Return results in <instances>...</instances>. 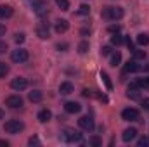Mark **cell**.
Here are the masks:
<instances>
[{
	"label": "cell",
	"instance_id": "obj_1",
	"mask_svg": "<svg viewBox=\"0 0 149 147\" xmlns=\"http://www.w3.org/2000/svg\"><path fill=\"white\" fill-rule=\"evenodd\" d=\"M101 16H102V19H108V21L121 19L123 17V9L121 7H104L101 10Z\"/></svg>",
	"mask_w": 149,
	"mask_h": 147
},
{
	"label": "cell",
	"instance_id": "obj_2",
	"mask_svg": "<svg viewBox=\"0 0 149 147\" xmlns=\"http://www.w3.org/2000/svg\"><path fill=\"white\" fill-rule=\"evenodd\" d=\"M3 130H5L7 133L16 135V133H19V132L24 130V123L19 121V119H9V121H5V125H3Z\"/></svg>",
	"mask_w": 149,
	"mask_h": 147
},
{
	"label": "cell",
	"instance_id": "obj_3",
	"mask_svg": "<svg viewBox=\"0 0 149 147\" xmlns=\"http://www.w3.org/2000/svg\"><path fill=\"white\" fill-rule=\"evenodd\" d=\"M28 50H24V49H16V50H12V54H10V59L14 61V62H17V64H21V62H26L28 61Z\"/></svg>",
	"mask_w": 149,
	"mask_h": 147
},
{
	"label": "cell",
	"instance_id": "obj_4",
	"mask_svg": "<svg viewBox=\"0 0 149 147\" xmlns=\"http://www.w3.org/2000/svg\"><path fill=\"white\" fill-rule=\"evenodd\" d=\"M78 125H80V128H81V130H87V132H92V130H94V126H95V123H94L92 116H81V118L78 119Z\"/></svg>",
	"mask_w": 149,
	"mask_h": 147
},
{
	"label": "cell",
	"instance_id": "obj_5",
	"mask_svg": "<svg viewBox=\"0 0 149 147\" xmlns=\"http://www.w3.org/2000/svg\"><path fill=\"white\" fill-rule=\"evenodd\" d=\"M61 137H63V140H66V142H81V133H78V132H74V130H64Z\"/></svg>",
	"mask_w": 149,
	"mask_h": 147
},
{
	"label": "cell",
	"instance_id": "obj_6",
	"mask_svg": "<svg viewBox=\"0 0 149 147\" xmlns=\"http://www.w3.org/2000/svg\"><path fill=\"white\" fill-rule=\"evenodd\" d=\"M121 118L125 121H137L139 119V111L135 107H127V109L121 111Z\"/></svg>",
	"mask_w": 149,
	"mask_h": 147
},
{
	"label": "cell",
	"instance_id": "obj_7",
	"mask_svg": "<svg viewBox=\"0 0 149 147\" xmlns=\"http://www.w3.org/2000/svg\"><path fill=\"white\" fill-rule=\"evenodd\" d=\"M5 104H7L10 109H19V107H23V99H21L19 95H9V97L5 99Z\"/></svg>",
	"mask_w": 149,
	"mask_h": 147
},
{
	"label": "cell",
	"instance_id": "obj_8",
	"mask_svg": "<svg viewBox=\"0 0 149 147\" xmlns=\"http://www.w3.org/2000/svg\"><path fill=\"white\" fill-rule=\"evenodd\" d=\"M50 35V28H49V23H45V21H42L40 24L37 26V37L42 38V40H47Z\"/></svg>",
	"mask_w": 149,
	"mask_h": 147
},
{
	"label": "cell",
	"instance_id": "obj_9",
	"mask_svg": "<svg viewBox=\"0 0 149 147\" xmlns=\"http://www.w3.org/2000/svg\"><path fill=\"white\" fill-rule=\"evenodd\" d=\"M33 10L37 12L38 16H45L49 12V5L43 0H33Z\"/></svg>",
	"mask_w": 149,
	"mask_h": 147
},
{
	"label": "cell",
	"instance_id": "obj_10",
	"mask_svg": "<svg viewBox=\"0 0 149 147\" xmlns=\"http://www.w3.org/2000/svg\"><path fill=\"white\" fill-rule=\"evenodd\" d=\"M10 87H12L14 90L21 92V90H24V88L28 87V80H26V78H14V80L10 81Z\"/></svg>",
	"mask_w": 149,
	"mask_h": 147
},
{
	"label": "cell",
	"instance_id": "obj_11",
	"mask_svg": "<svg viewBox=\"0 0 149 147\" xmlns=\"http://www.w3.org/2000/svg\"><path fill=\"white\" fill-rule=\"evenodd\" d=\"M135 71H142V66H139L135 59H134V61H128V62L125 64V68H123V74L135 73Z\"/></svg>",
	"mask_w": 149,
	"mask_h": 147
},
{
	"label": "cell",
	"instance_id": "obj_12",
	"mask_svg": "<svg viewBox=\"0 0 149 147\" xmlns=\"http://www.w3.org/2000/svg\"><path fill=\"white\" fill-rule=\"evenodd\" d=\"M68 28H70V23L66 21V19H59V21H56V24H54V30H56V33H66L68 31Z\"/></svg>",
	"mask_w": 149,
	"mask_h": 147
},
{
	"label": "cell",
	"instance_id": "obj_13",
	"mask_svg": "<svg viewBox=\"0 0 149 147\" xmlns=\"http://www.w3.org/2000/svg\"><path fill=\"white\" fill-rule=\"evenodd\" d=\"M74 87L71 81H63L61 83V87H59V94L61 95H70V94H73Z\"/></svg>",
	"mask_w": 149,
	"mask_h": 147
},
{
	"label": "cell",
	"instance_id": "obj_14",
	"mask_svg": "<svg viewBox=\"0 0 149 147\" xmlns=\"http://www.w3.org/2000/svg\"><path fill=\"white\" fill-rule=\"evenodd\" d=\"M64 111H66V112H70V114H76V112H80V111H81V106H80L78 102H71V101H70V102H66V104H64Z\"/></svg>",
	"mask_w": 149,
	"mask_h": 147
},
{
	"label": "cell",
	"instance_id": "obj_15",
	"mask_svg": "<svg viewBox=\"0 0 149 147\" xmlns=\"http://www.w3.org/2000/svg\"><path fill=\"white\" fill-rule=\"evenodd\" d=\"M135 137H137V130H135V128H127V130L123 132V135H121L123 142H132Z\"/></svg>",
	"mask_w": 149,
	"mask_h": 147
},
{
	"label": "cell",
	"instance_id": "obj_16",
	"mask_svg": "<svg viewBox=\"0 0 149 147\" xmlns=\"http://www.w3.org/2000/svg\"><path fill=\"white\" fill-rule=\"evenodd\" d=\"M14 14V9L10 5H0V19H9L10 16Z\"/></svg>",
	"mask_w": 149,
	"mask_h": 147
},
{
	"label": "cell",
	"instance_id": "obj_17",
	"mask_svg": "<svg viewBox=\"0 0 149 147\" xmlns=\"http://www.w3.org/2000/svg\"><path fill=\"white\" fill-rule=\"evenodd\" d=\"M127 97H128V99H132V101H139V99H141V88H135V87H128Z\"/></svg>",
	"mask_w": 149,
	"mask_h": 147
},
{
	"label": "cell",
	"instance_id": "obj_18",
	"mask_svg": "<svg viewBox=\"0 0 149 147\" xmlns=\"http://www.w3.org/2000/svg\"><path fill=\"white\" fill-rule=\"evenodd\" d=\"M50 118H52V112L49 109H42L38 112V121H40V123H47Z\"/></svg>",
	"mask_w": 149,
	"mask_h": 147
},
{
	"label": "cell",
	"instance_id": "obj_19",
	"mask_svg": "<svg viewBox=\"0 0 149 147\" xmlns=\"http://www.w3.org/2000/svg\"><path fill=\"white\" fill-rule=\"evenodd\" d=\"M28 99H30L31 102H40V101L43 99V95H42V92L33 90V92H30V94H28Z\"/></svg>",
	"mask_w": 149,
	"mask_h": 147
},
{
	"label": "cell",
	"instance_id": "obj_20",
	"mask_svg": "<svg viewBox=\"0 0 149 147\" xmlns=\"http://www.w3.org/2000/svg\"><path fill=\"white\" fill-rule=\"evenodd\" d=\"M120 62H121V52H118V50H116V52H111V62H109V64L116 68Z\"/></svg>",
	"mask_w": 149,
	"mask_h": 147
},
{
	"label": "cell",
	"instance_id": "obj_21",
	"mask_svg": "<svg viewBox=\"0 0 149 147\" xmlns=\"http://www.w3.org/2000/svg\"><path fill=\"white\" fill-rule=\"evenodd\" d=\"M137 43L139 45H149V35H146V33H141V35H137Z\"/></svg>",
	"mask_w": 149,
	"mask_h": 147
},
{
	"label": "cell",
	"instance_id": "obj_22",
	"mask_svg": "<svg viewBox=\"0 0 149 147\" xmlns=\"http://www.w3.org/2000/svg\"><path fill=\"white\" fill-rule=\"evenodd\" d=\"M123 42H125V38L121 37L120 33H114V35L111 37V43H113V45H121Z\"/></svg>",
	"mask_w": 149,
	"mask_h": 147
},
{
	"label": "cell",
	"instance_id": "obj_23",
	"mask_svg": "<svg viewBox=\"0 0 149 147\" xmlns=\"http://www.w3.org/2000/svg\"><path fill=\"white\" fill-rule=\"evenodd\" d=\"M88 144H90V146H94V147H99V146H102V140H101V137L92 135V137H90V140H88Z\"/></svg>",
	"mask_w": 149,
	"mask_h": 147
},
{
	"label": "cell",
	"instance_id": "obj_24",
	"mask_svg": "<svg viewBox=\"0 0 149 147\" xmlns=\"http://www.w3.org/2000/svg\"><path fill=\"white\" fill-rule=\"evenodd\" d=\"M134 59H135V61L146 59V52H144V50H139V49H134Z\"/></svg>",
	"mask_w": 149,
	"mask_h": 147
},
{
	"label": "cell",
	"instance_id": "obj_25",
	"mask_svg": "<svg viewBox=\"0 0 149 147\" xmlns=\"http://www.w3.org/2000/svg\"><path fill=\"white\" fill-rule=\"evenodd\" d=\"M101 78H102V81L106 83V87H108V90H111V88H113V83H111V80H109V76H108V73H104V71H101Z\"/></svg>",
	"mask_w": 149,
	"mask_h": 147
},
{
	"label": "cell",
	"instance_id": "obj_26",
	"mask_svg": "<svg viewBox=\"0 0 149 147\" xmlns=\"http://www.w3.org/2000/svg\"><path fill=\"white\" fill-rule=\"evenodd\" d=\"M56 3H57V7L61 10H68L70 9V2L68 0H56Z\"/></svg>",
	"mask_w": 149,
	"mask_h": 147
},
{
	"label": "cell",
	"instance_id": "obj_27",
	"mask_svg": "<svg viewBox=\"0 0 149 147\" xmlns=\"http://www.w3.org/2000/svg\"><path fill=\"white\" fill-rule=\"evenodd\" d=\"M7 73H9V66H7L5 62H0V80L5 78V74Z\"/></svg>",
	"mask_w": 149,
	"mask_h": 147
},
{
	"label": "cell",
	"instance_id": "obj_28",
	"mask_svg": "<svg viewBox=\"0 0 149 147\" xmlns=\"http://www.w3.org/2000/svg\"><path fill=\"white\" fill-rule=\"evenodd\" d=\"M90 12V7L87 5V3H83V5H80V9H78V14L80 16H87Z\"/></svg>",
	"mask_w": 149,
	"mask_h": 147
},
{
	"label": "cell",
	"instance_id": "obj_29",
	"mask_svg": "<svg viewBox=\"0 0 149 147\" xmlns=\"http://www.w3.org/2000/svg\"><path fill=\"white\" fill-rule=\"evenodd\" d=\"M137 146L139 147H149V137H141L137 140Z\"/></svg>",
	"mask_w": 149,
	"mask_h": 147
},
{
	"label": "cell",
	"instance_id": "obj_30",
	"mask_svg": "<svg viewBox=\"0 0 149 147\" xmlns=\"http://www.w3.org/2000/svg\"><path fill=\"white\" fill-rule=\"evenodd\" d=\"M87 50H88V42H81V43L78 45V52H80V54H85Z\"/></svg>",
	"mask_w": 149,
	"mask_h": 147
},
{
	"label": "cell",
	"instance_id": "obj_31",
	"mask_svg": "<svg viewBox=\"0 0 149 147\" xmlns=\"http://www.w3.org/2000/svg\"><path fill=\"white\" fill-rule=\"evenodd\" d=\"M24 40H26V35H24V33H16V35H14V42H16V43H23Z\"/></svg>",
	"mask_w": 149,
	"mask_h": 147
},
{
	"label": "cell",
	"instance_id": "obj_32",
	"mask_svg": "<svg viewBox=\"0 0 149 147\" xmlns=\"http://www.w3.org/2000/svg\"><path fill=\"white\" fill-rule=\"evenodd\" d=\"M101 55H111V47L109 45H104V47H101Z\"/></svg>",
	"mask_w": 149,
	"mask_h": 147
},
{
	"label": "cell",
	"instance_id": "obj_33",
	"mask_svg": "<svg viewBox=\"0 0 149 147\" xmlns=\"http://www.w3.org/2000/svg\"><path fill=\"white\" fill-rule=\"evenodd\" d=\"M56 49H57L59 52H66V50L70 49V45H68V43H57V45H56Z\"/></svg>",
	"mask_w": 149,
	"mask_h": 147
},
{
	"label": "cell",
	"instance_id": "obj_34",
	"mask_svg": "<svg viewBox=\"0 0 149 147\" xmlns=\"http://www.w3.org/2000/svg\"><path fill=\"white\" fill-rule=\"evenodd\" d=\"M28 144H30V146H38L40 140H38V137H31V139L28 140Z\"/></svg>",
	"mask_w": 149,
	"mask_h": 147
},
{
	"label": "cell",
	"instance_id": "obj_35",
	"mask_svg": "<svg viewBox=\"0 0 149 147\" xmlns=\"http://www.w3.org/2000/svg\"><path fill=\"white\" fill-rule=\"evenodd\" d=\"M141 106H142V109H149V99H142Z\"/></svg>",
	"mask_w": 149,
	"mask_h": 147
},
{
	"label": "cell",
	"instance_id": "obj_36",
	"mask_svg": "<svg viewBox=\"0 0 149 147\" xmlns=\"http://www.w3.org/2000/svg\"><path fill=\"white\" fill-rule=\"evenodd\" d=\"M108 30H109L111 33H118V31H120V26H118V24H113V26H109Z\"/></svg>",
	"mask_w": 149,
	"mask_h": 147
},
{
	"label": "cell",
	"instance_id": "obj_37",
	"mask_svg": "<svg viewBox=\"0 0 149 147\" xmlns=\"http://www.w3.org/2000/svg\"><path fill=\"white\" fill-rule=\"evenodd\" d=\"M81 94H83V97H94V94H92V90H87V88H85V90H83Z\"/></svg>",
	"mask_w": 149,
	"mask_h": 147
},
{
	"label": "cell",
	"instance_id": "obj_38",
	"mask_svg": "<svg viewBox=\"0 0 149 147\" xmlns=\"http://www.w3.org/2000/svg\"><path fill=\"white\" fill-rule=\"evenodd\" d=\"M5 50H7V43H5V42H0V54L5 52Z\"/></svg>",
	"mask_w": 149,
	"mask_h": 147
},
{
	"label": "cell",
	"instance_id": "obj_39",
	"mask_svg": "<svg viewBox=\"0 0 149 147\" xmlns=\"http://www.w3.org/2000/svg\"><path fill=\"white\" fill-rule=\"evenodd\" d=\"M97 97H99V101H102V102H108V97H106V95H102V94H97Z\"/></svg>",
	"mask_w": 149,
	"mask_h": 147
},
{
	"label": "cell",
	"instance_id": "obj_40",
	"mask_svg": "<svg viewBox=\"0 0 149 147\" xmlns=\"http://www.w3.org/2000/svg\"><path fill=\"white\" fill-rule=\"evenodd\" d=\"M2 35H5V26H3V24H0V37H2Z\"/></svg>",
	"mask_w": 149,
	"mask_h": 147
},
{
	"label": "cell",
	"instance_id": "obj_41",
	"mask_svg": "<svg viewBox=\"0 0 149 147\" xmlns=\"http://www.w3.org/2000/svg\"><path fill=\"white\" fill-rule=\"evenodd\" d=\"M9 146V142H5V140H0V147H7Z\"/></svg>",
	"mask_w": 149,
	"mask_h": 147
},
{
	"label": "cell",
	"instance_id": "obj_42",
	"mask_svg": "<svg viewBox=\"0 0 149 147\" xmlns=\"http://www.w3.org/2000/svg\"><path fill=\"white\" fill-rule=\"evenodd\" d=\"M144 83H146V88H149V76L148 78H144Z\"/></svg>",
	"mask_w": 149,
	"mask_h": 147
},
{
	"label": "cell",
	"instance_id": "obj_43",
	"mask_svg": "<svg viewBox=\"0 0 149 147\" xmlns=\"http://www.w3.org/2000/svg\"><path fill=\"white\" fill-rule=\"evenodd\" d=\"M0 119H3V111L0 109Z\"/></svg>",
	"mask_w": 149,
	"mask_h": 147
}]
</instances>
